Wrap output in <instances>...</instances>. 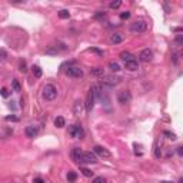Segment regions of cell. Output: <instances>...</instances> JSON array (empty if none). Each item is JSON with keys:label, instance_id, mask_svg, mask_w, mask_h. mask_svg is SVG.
Returning a JSON list of instances; mask_svg holds the SVG:
<instances>
[{"label": "cell", "instance_id": "cell-1", "mask_svg": "<svg viewBox=\"0 0 183 183\" xmlns=\"http://www.w3.org/2000/svg\"><path fill=\"white\" fill-rule=\"evenodd\" d=\"M43 97L46 102H53L57 97V89L54 85H46L43 87Z\"/></svg>", "mask_w": 183, "mask_h": 183}, {"label": "cell", "instance_id": "cell-2", "mask_svg": "<svg viewBox=\"0 0 183 183\" xmlns=\"http://www.w3.org/2000/svg\"><path fill=\"white\" fill-rule=\"evenodd\" d=\"M146 29H147V23L144 20H136L135 23L130 25V32L133 34H140V33L146 32Z\"/></svg>", "mask_w": 183, "mask_h": 183}, {"label": "cell", "instance_id": "cell-3", "mask_svg": "<svg viewBox=\"0 0 183 183\" xmlns=\"http://www.w3.org/2000/svg\"><path fill=\"white\" fill-rule=\"evenodd\" d=\"M69 133L74 139H82V137L85 136V130H83V127L80 124H73V126H70L69 127Z\"/></svg>", "mask_w": 183, "mask_h": 183}, {"label": "cell", "instance_id": "cell-4", "mask_svg": "<svg viewBox=\"0 0 183 183\" xmlns=\"http://www.w3.org/2000/svg\"><path fill=\"white\" fill-rule=\"evenodd\" d=\"M96 162L97 159L92 152H82V156L79 159V163H96Z\"/></svg>", "mask_w": 183, "mask_h": 183}, {"label": "cell", "instance_id": "cell-5", "mask_svg": "<svg viewBox=\"0 0 183 183\" xmlns=\"http://www.w3.org/2000/svg\"><path fill=\"white\" fill-rule=\"evenodd\" d=\"M66 74L70 76V77H82L83 76V70L80 67H77V66H72V67H69L66 70Z\"/></svg>", "mask_w": 183, "mask_h": 183}, {"label": "cell", "instance_id": "cell-6", "mask_svg": "<svg viewBox=\"0 0 183 183\" xmlns=\"http://www.w3.org/2000/svg\"><path fill=\"white\" fill-rule=\"evenodd\" d=\"M130 93L127 90H122V92H119V94H118V100H119V103L120 105H126V103H129L130 102Z\"/></svg>", "mask_w": 183, "mask_h": 183}, {"label": "cell", "instance_id": "cell-7", "mask_svg": "<svg viewBox=\"0 0 183 183\" xmlns=\"http://www.w3.org/2000/svg\"><path fill=\"white\" fill-rule=\"evenodd\" d=\"M94 100H96V97L93 96V93H92V92H89V94H87L86 102H85V107H86V112H87V113H90L92 112L93 106H94Z\"/></svg>", "mask_w": 183, "mask_h": 183}, {"label": "cell", "instance_id": "cell-8", "mask_svg": "<svg viewBox=\"0 0 183 183\" xmlns=\"http://www.w3.org/2000/svg\"><path fill=\"white\" fill-rule=\"evenodd\" d=\"M119 82H120V77H118V76H103V85L105 86L112 87V86L118 85Z\"/></svg>", "mask_w": 183, "mask_h": 183}, {"label": "cell", "instance_id": "cell-9", "mask_svg": "<svg viewBox=\"0 0 183 183\" xmlns=\"http://www.w3.org/2000/svg\"><path fill=\"white\" fill-rule=\"evenodd\" d=\"M152 57H153V53H152V50H149V49H144V50H142V52H140V54H139V59H140V62H144V63L150 62Z\"/></svg>", "mask_w": 183, "mask_h": 183}, {"label": "cell", "instance_id": "cell-10", "mask_svg": "<svg viewBox=\"0 0 183 183\" xmlns=\"http://www.w3.org/2000/svg\"><path fill=\"white\" fill-rule=\"evenodd\" d=\"M93 152H94L96 155H99L100 157H110V152L107 150V149H105L103 146H94V147H93Z\"/></svg>", "mask_w": 183, "mask_h": 183}, {"label": "cell", "instance_id": "cell-11", "mask_svg": "<svg viewBox=\"0 0 183 183\" xmlns=\"http://www.w3.org/2000/svg\"><path fill=\"white\" fill-rule=\"evenodd\" d=\"M83 106H85V103H83L82 100H76L74 105H73V113H74L76 116H80V115L83 113Z\"/></svg>", "mask_w": 183, "mask_h": 183}, {"label": "cell", "instance_id": "cell-12", "mask_svg": "<svg viewBox=\"0 0 183 183\" xmlns=\"http://www.w3.org/2000/svg\"><path fill=\"white\" fill-rule=\"evenodd\" d=\"M126 66V69L127 70H130V72H136L137 69H139V63H137V60H130V62H126L124 63Z\"/></svg>", "mask_w": 183, "mask_h": 183}, {"label": "cell", "instance_id": "cell-13", "mask_svg": "<svg viewBox=\"0 0 183 183\" xmlns=\"http://www.w3.org/2000/svg\"><path fill=\"white\" fill-rule=\"evenodd\" d=\"M37 127L36 126H27L26 129H25V133H26L27 137H34L36 135H37Z\"/></svg>", "mask_w": 183, "mask_h": 183}, {"label": "cell", "instance_id": "cell-14", "mask_svg": "<svg viewBox=\"0 0 183 183\" xmlns=\"http://www.w3.org/2000/svg\"><path fill=\"white\" fill-rule=\"evenodd\" d=\"M122 42H123V36L120 33H113L110 36V43H113V45H119Z\"/></svg>", "mask_w": 183, "mask_h": 183}, {"label": "cell", "instance_id": "cell-15", "mask_svg": "<svg viewBox=\"0 0 183 183\" xmlns=\"http://www.w3.org/2000/svg\"><path fill=\"white\" fill-rule=\"evenodd\" d=\"M120 59L123 60L124 63H126V62H130V60H136L135 59V56H133L132 53H129V52H122L120 53Z\"/></svg>", "mask_w": 183, "mask_h": 183}, {"label": "cell", "instance_id": "cell-16", "mask_svg": "<svg viewBox=\"0 0 183 183\" xmlns=\"http://www.w3.org/2000/svg\"><path fill=\"white\" fill-rule=\"evenodd\" d=\"M80 156H82V150H80L79 147H74V149L72 150V159L74 160V162H79Z\"/></svg>", "mask_w": 183, "mask_h": 183}, {"label": "cell", "instance_id": "cell-17", "mask_svg": "<svg viewBox=\"0 0 183 183\" xmlns=\"http://www.w3.org/2000/svg\"><path fill=\"white\" fill-rule=\"evenodd\" d=\"M65 124H66V120L62 116H57V118L54 119V126L56 127H65Z\"/></svg>", "mask_w": 183, "mask_h": 183}, {"label": "cell", "instance_id": "cell-18", "mask_svg": "<svg viewBox=\"0 0 183 183\" xmlns=\"http://www.w3.org/2000/svg\"><path fill=\"white\" fill-rule=\"evenodd\" d=\"M90 72L93 76H102V77L105 76V70H103L102 67H94V69H92Z\"/></svg>", "mask_w": 183, "mask_h": 183}, {"label": "cell", "instance_id": "cell-19", "mask_svg": "<svg viewBox=\"0 0 183 183\" xmlns=\"http://www.w3.org/2000/svg\"><path fill=\"white\" fill-rule=\"evenodd\" d=\"M109 69H110L112 72H120L122 67H120V65L116 63V62H110V63H109Z\"/></svg>", "mask_w": 183, "mask_h": 183}, {"label": "cell", "instance_id": "cell-20", "mask_svg": "<svg viewBox=\"0 0 183 183\" xmlns=\"http://www.w3.org/2000/svg\"><path fill=\"white\" fill-rule=\"evenodd\" d=\"M59 52L60 50L56 47V46H50V47H47V49H46V53H47V54H57Z\"/></svg>", "mask_w": 183, "mask_h": 183}, {"label": "cell", "instance_id": "cell-21", "mask_svg": "<svg viewBox=\"0 0 183 183\" xmlns=\"http://www.w3.org/2000/svg\"><path fill=\"white\" fill-rule=\"evenodd\" d=\"M33 70V74L36 76V77H42V74H43V72H42V69H40L39 66H33L32 67Z\"/></svg>", "mask_w": 183, "mask_h": 183}, {"label": "cell", "instance_id": "cell-22", "mask_svg": "<svg viewBox=\"0 0 183 183\" xmlns=\"http://www.w3.org/2000/svg\"><path fill=\"white\" fill-rule=\"evenodd\" d=\"M59 17L60 19H69V17H70V12L66 10V9H63V10L59 12Z\"/></svg>", "mask_w": 183, "mask_h": 183}, {"label": "cell", "instance_id": "cell-23", "mask_svg": "<svg viewBox=\"0 0 183 183\" xmlns=\"http://www.w3.org/2000/svg\"><path fill=\"white\" fill-rule=\"evenodd\" d=\"M80 172H82V173H83V176H86V177L93 176V172H92L90 169H87V167H80Z\"/></svg>", "mask_w": 183, "mask_h": 183}, {"label": "cell", "instance_id": "cell-24", "mask_svg": "<svg viewBox=\"0 0 183 183\" xmlns=\"http://www.w3.org/2000/svg\"><path fill=\"white\" fill-rule=\"evenodd\" d=\"M19 70L22 73H26L27 72V65H26V62L25 60H20V63H19Z\"/></svg>", "mask_w": 183, "mask_h": 183}, {"label": "cell", "instance_id": "cell-25", "mask_svg": "<svg viewBox=\"0 0 183 183\" xmlns=\"http://www.w3.org/2000/svg\"><path fill=\"white\" fill-rule=\"evenodd\" d=\"M120 6H122V0H116V1H112L110 4H109V7H110V9H119Z\"/></svg>", "mask_w": 183, "mask_h": 183}, {"label": "cell", "instance_id": "cell-26", "mask_svg": "<svg viewBox=\"0 0 183 183\" xmlns=\"http://www.w3.org/2000/svg\"><path fill=\"white\" fill-rule=\"evenodd\" d=\"M76 173H74V172H69V175H67V180H69V182H74V180H76Z\"/></svg>", "mask_w": 183, "mask_h": 183}, {"label": "cell", "instance_id": "cell-27", "mask_svg": "<svg viewBox=\"0 0 183 183\" xmlns=\"http://www.w3.org/2000/svg\"><path fill=\"white\" fill-rule=\"evenodd\" d=\"M7 57V53L4 49H0V62H4Z\"/></svg>", "mask_w": 183, "mask_h": 183}, {"label": "cell", "instance_id": "cell-28", "mask_svg": "<svg viewBox=\"0 0 183 183\" xmlns=\"http://www.w3.org/2000/svg\"><path fill=\"white\" fill-rule=\"evenodd\" d=\"M92 183H106V179L103 176H99V177H94L93 182Z\"/></svg>", "mask_w": 183, "mask_h": 183}, {"label": "cell", "instance_id": "cell-29", "mask_svg": "<svg viewBox=\"0 0 183 183\" xmlns=\"http://www.w3.org/2000/svg\"><path fill=\"white\" fill-rule=\"evenodd\" d=\"M172 62H173V63H175V65H177V63H179V53H173V54H172Z\"/></svg>", "mask_w": 183, "mask_h": 183}, {"label": "cell", "instance_id": "cell-30", "mask_svg": "<svg viewBox=\"0 0 183 183\" xmlns=\"http://www.w3.org/2000/svg\"><path fill=\"white\" fill-rule=\"evenodd\" d=\"M163 135L164 136H167L169 139H172V140H175V139H176V135H175V133H172V132H169V130H166Z\"/></svg>", "mask_w": 183, "mask_h": 183}, {"label": "cell", "instance_id": "cell-31", "mask_svg": "<svg viewBox=\"0 0 183 183\" xmlns=\"http://www.w3.org/2000/svg\"><path fill=\"white\" fill-rule=\"evenodd\" d=\"M12 85H13V89H14V92H20V85H19V82L14 79L13 82H12Z\"/></svg>", "mask_w": 183, "mask_h": 183}, {"label": "cell", "instance_id": "cell-32", "mask_svg": "<svg viewBox=\"0 0 183 183\" xmlns=\"http://www.w3.org/2000/svg\"><path fill=\"white\" fill-rule=\"evenodd\" d=\"M6 120L7 122H19V118L17 116H7Z\"/></svg>", "mask_w": 183, "mask_h": 183}, {"label": "cell", "instance_id": "cell-33", "mask_svg": "<svg viewBox=\"0 0 183 183\" xmlns=\"http://www.w3.org/2000/svg\"><path fill=\"white\" fill-rule=\"evenodd\" d=\"M130 17V12H123V13L120 14V19H129Z\"/></svg>", "mask_w": 183, "mask_h": 183}, {"label": "cell", "instance_id": "cell-34", "mask_svg": "<svg viewBox=\"0 0 183 183\" xmlns=\"http://www.w3.org/2000/svg\"><path fill=\"white\" fill-rule=\"evenodd\" d=\"M0 94H1L3 97H7V96H9V92H7V89L3 87V89H0Z\"/></svg>", "mask_w": 183, "mask_h": 183}, {"label": "cell", "instance_id": "cell-35", "mask_svg": "<svg viewBox=\"0 0 183 183\" xmlns=\"http://www.w3.org/2000/svg\"><path fill=\"white\" fill-rule=\"evenodd\" d=\"M182 43H183V36H182V34H179V36L176 37V45H177V46H180Z\"/></svg>", "mask_w": 183, "mask_h": 183}, {"label": "cell", "instance_id": "cell-36", "mask_svg": "<svg viewBox=\"0 0 183 183\" xmlns=\"http://www.w3.org/2000/svg\"><path fill=\"white\" fill-rule=\"evenodd\" d=\"M92 50H93V52H96L97 54H100V56L103 54V52H102V50H99V49H92Z\"/></svg>", "mask_w": 183, "mask_h": 183}, {"label": "cell", "instance_id": "cell-37", "mask_svg": "<svg viewBox=\"0 0 183 183\" xmlns=\"http://www.w3.org/2000/svg\"><path fill=\"white\" fill-rule=\"evenodd\" d=\"M34 183H46L45 180H42V179H39V177H37V179H34Z\"/></svg>", "mask_w": 183, "mask_h": 183}, {"label": "cell", "instance_id": "cell-38", "mask_svg": "<svg viewBox=\"0 0 183 183\" xmlns=\"http://www.w3.org/2000/svg\"><path fill=\"white\" fill-rule=\"evenodd\" d=\"M177 153H179V155H182V147H180V146L177 147Z\"/></svg>", "mask_w": 183, "mask_h": 183}, {"label": "cell", "instance_id": "cell-39", "mask_svg": "<svg viewBox=\"0 0 183 183\" xmlns=\"http://www.w3.org/2000/svg\"><path fill=\"white\" fill-rule=\"evenodd\" d=\"M160 183H170V182H166V180H163V182H160Z\"/></svg>", "mask_w": 183, "mask_h": 183}]
</instances>
